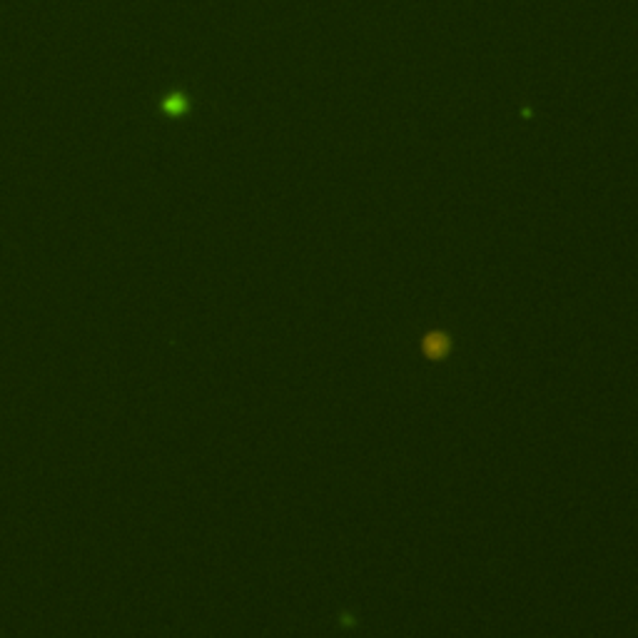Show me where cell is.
<instances>
[{
	"label": "cell",
	"instance_id": "6da1fadb",
	"mask_svg": "<svg viewBox=\"0 0 638 638\" xmlns=\"http://www.w3.org/2000/svg\"><path fill=\"white\" fill-rule=\"evenodd\" d=\"M160 108H162L165 115H185L190 110V95H187L185 90H175V93L162 97Z\"/></svg>",
	"mask_w": 638,
	"mask_h": 638
}]
</instances>
